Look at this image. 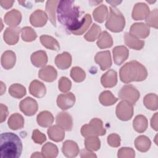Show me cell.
Returning a JSON list of instances; mask_svg holds the SVG:
<instances>
[{
	"instance_id": "obj_1",
	"label": "cell",
	"mask_w": 158,
	"mask_h": 158,
	"mask_svg": "<svg viewBox=\"0 0 158 158\" xmlns=\"http://www.w3.org/2000/svg\"><path fill=\"white\" fill-rule=\"evenodd\" d=\"M56 12L58 21L72 34L78 31L82 27L84 19H80V7L73 1H59Z\"/></svg>"
},
{
	"instance_id": "obj_2",
	"label": "cell",
	"mask_w": 158,
	"mask_h": 158,
	"mask_svg": "<svg viewBox=\"0 0 158 158\" xmlns=\"http://www.w3.org/2000/svg\"><path fill=\"white\" fill-rule=\"evenodd\" d=\"M22 143L14 133H3L0 136L1 158H19L22 152Z\"/></svg>"
},
{
	"instance_id": "obj_3",
	"label": "cell",
	"mask_w": 158,
	"mask_h": 158,
	"mask_svg": "<svg viewBox=\"0 0 158 158\" xmlns=\"http://www.w3.org/2000/svg\"><path fill=\"white\" fill-rule=\"evenodd\" d=\"M120 80L125 83L132 81H141L148 77L145 67L136 60H131L125 64L120 69Z\"/></svg>"
},
{
	"instance_id": "obj_4",
	"label": "cell",
	"mask_w": 158,
	"mask_h": 158,
	"mask_svg": "<svg viewBox=\"0 0 158 158\" xmlns=\"http://www.w3.org/2000/svg\"><path fill=\"white\" fill-rule=\"evenodd\" d=\"M109 14L107 18L106 27L112 32L122 31L125 25V20L121 12L115 7H109Z\"/></svg>"
},
{
	"instance_id": "obj_5",
	"label": "cell",
	"mask_w": 158,
	"mask_h": 158,
	"mask_svg": "<svg viewBox=\"0 0 158 158\" xmlns=\"http://www.w3.org/2000/svg\"><path fill=\"white\" fill-rule=\"evenodd\" d=\"M106 132L102 120L98 118H93L89 123L83 125L81 128V135L85 138L103 136L106 134Z\"/></svg>"
},
{
	"instance_id": "obj_6",
	"label": "cell",
	"mask_w": 158,
	"mask_h": 158,
	"mask_svg": "<svg viewBox=\"0 0 158 158\" xmlns=\"http://www.w3.org/2000/svg\"><path fill=\"white\" fill-rule=\"evenodd\" d=\"M118 98L134 105L139 99L140 94L136 88L131 85H126L122 87L118 94Z\"/></svg>"
},
{
	"instance_id": "obj_7",
	"label": "cell",
	"mask_w": 158,
	"mask_h": 158,
	"mask_svg": "<svg viewBox=\"0 0 158 158\" xmlns=\"http://www.w3.org/2000/svg\"><path fill=\"white\" fill-rule=\"evenodd\" d=\"M116 115L122 121L130 120L133 115V107L130 103L125 101H120L116 107Z\"/></svg>"
},
{
	"instance_id": "obj_8",
	"label": "cell",
	"mask_w": 158,
	"mask_h": 158,
	"mask_svg": "<svg viewBox=\"0 0 158 158\" xmlns=\"http://www.w3.org/2000/svg\"><path fill=\"white\" fill-rule=\"evenodd\" d=\"M19 108L25 115L32 116L37 112L38 106L36 100L32 98L27 97L20 101Z\"/></svg>"
},
{
	"instance_id": "obj_9",
	"label": "cell",
	"mask_w": 158,
	"mask_h": 158,
	"mask_svg": "<svg viewBox=\"0 0 158 158\" xmlns=\"http://www.w3.org/2000/svg\"><path fill=\"white\" fill-rule=\"evenodd\" d=\"M75 102V97L71 93L60 94L57 96V104L62 110H67L73 106Z\"/></svg>"
},
{
	"instance_id": "obj_10",
	"label": "cell",
	"mask_w": 158,
	"mask_h": 158,
	"mask_svg": "<svg viewBox=\"0 0 158 158\" xmlns=\"http://www.w3.org/2000/svg\"><path fill=\"white\" fill-rule=\"evenodd\" d=\"M150 29L149 27L142 22L133 23L130 29V33L137 38H146L149 36Z\"/></svg>"
},
{
	"instance_id": "obj_11",
	"label": "cell",
	"mask_w": 158,
	"mask_h": 158,
	"mask_svg": "<svg viewBox=\"0 0 158 158\" xmlns=\"http://www.w3.org/2000/svg\"><path fill=\"white\" fill-rule=\"evenodd\" d=\"M149 13V7L146 4L138 2L133 9L131 17L135 20H142L146 19Z\"/></svg>"
},
{
	"instance_id": "obj_12",
	"label": "cell",
	"mask_w": 158,
	"mask_h": 158,
	"mask_svg": "<svg viewBox=\"0 0 158 158\" xmlns=\"http://www.w3.org/2000/svg\"><path fill=\"white\" fill-rule=\"evenodd\" d=\"M95 62L100 66L102 70L109 69L112 65V59L109 51H104L98 52L94 57Z\"/></svg>"
},
{
	"instance_id": "obj_13",
	"label": "cell",
	"mask_w": 158,
	"mask_h": 158,
	"mask_svg": "<svg viewBox=\"0 0 158 158\" xmlns=\"http://www.w3.org/2000/svg\"><path fill=\"white\" fill-rule=\"evenodd\" d=\"M48 19V15L44 11L41 9H37L31 14L30 22L35 27H41L45 25Z\"/></svg>"
},
{
	"instance_id": "obj_14",
	"label": "cell",
	"mask_w": 158,
	"mask_h": 158,
	"mask_svg": "<svg viewBox=\"0 0 158 158\" xmlns=\"http://www.w3.org/2000/svg\"><path fill=\"white\" fill-rule=\"evenodd\" d=\"M114 63L120 65L122 64L128 57L129 51L125 46H115L112 51Z\"/></svg>"
},
{
	"instance_id": "obj_15",
	"label": "cell",
	"mask_w": 158,
	"mask_h": 158,
	"mask_svg": "<svg viewBox=\"0 0 158 158\" xmlns=\"http://www.w3.org/2000/svg\"><path fill=\"white\" fill-rule=\"evenodd\" d=\"M56 124L66 131H70L73 127V120L71 115L65 112H59L56 117Z\"/></svg>"
},
{
	"instance_id": "obj_16",
	"label": "cell",
	"mask_w": 158,
	"mask_h": 158,
	"mask_svg": "<svg viewBox=\"0 0 158 158\" xmlns=\"http://www.w3.org/2000/svg\"><path fill=\"white\" fill-rule=\"evenodd\" d=\"M20 31L19 27H7L3 35L4 41L9 45L15 44L19 41Z\"/></svg>"
},
{
	"instance_id": "obj_17",
	"label": "cell",
	"mask_w": 158,
	"mask_h": 158,
	"mask_svg": "<svg viewBox=\"0 0 158 158\" xmlns=\"http://www.w3.org/2000/svg\"><path fill=\"white\" fill-rule=\"evenodd\" d=\"M4 22L10 27H17L22 20V14L17 9H12L7 12L4 17Z\"/></svg>"
},
{
	"instance_id": "obj_18",
	"label": "cell",
	"mask_w": 158,
	"mask_h": 158,
	"mask_svg": "<svg viewBox=\"0 0 158 158\" xmlns=\"http://www.w3.org/2000/svg\"><path fill=\"white\" fill-rule=\"evenodd\" d=\"M38 77L45 81L52 82L57 78V72L52 66L46 65L39 70Z\"/></svg>"
},
{
	"instance_id": "obj_19",
	"label": "cell",
	"mask_w": 158,
	"mask_h": 158,
	"mask_svg": "<svg viewBox=\"0 0 158 158\" xmlns=\"http://www.w3.org/2000/svg\"><path fill=\"white\" fill-rule=\"evenodd\" d=\"M102 85L105 88H112L117 83V73L115 70L110 69L103 74L101 78Z\"/></svg>"
},
{
	"instance_id": "obj_20",
	"label": "cell",
	"mask_w": 158,
	"mask_h": 158,
	"mask_svg": "<svg viewBox=\"0 0 158 158\" xmlns=\"http://www.w3.org/2000/svg\"><path fill=\"white\" fill-rule=\"evenodd\" d=\"M62 151L67 157H74L79 153L78 144L72 140H66L62 144Z\"/></svg>"
},
{
	"instance_id": "obj_21",
	"label": "cell",
	"mask_w": 158,
	"mask_h": 158,
	"mask_svg": "<svg viewBox=\"0 0 158 158\" xmlns=\"http://www.w3.org/2000/svg\"><path fill=\"white\" fill-rule=\"evenodd\" d=\"M29 91L33 96L41 98L45 95L46 93V88L42 82L37 80H35L32 81L30 85Z\"/></svg>"
},
{
	"instance_id": "obj_22",
	"label": "cell",
	"mask_w": 158,
	"mask_h": 158,
	"mask_svg": "<svg viewBox=\"0 0 158 158\" xmlns=\"http://www.w3.org/2000/svg\"><path fill=\"white\" fill-rule=\"evenodd\" d=\"M16 62L15 54L10 50L6 51L1 56V63L2 67L6 70L10 69L14 67Z\"/></svg>"
},
{
	"instance_id": "obj_23",
	"label": "cell",
	"mask_w": 158,
	"mask_h": 158,
	"mask_svg": "<svg viewBox=\"0 0 158 158\" xmlns=\"http://www.w3.org/2000/svg\"><path fill=\"white\" fill-rule=\"evenodd\" d=\"M124 41L125 44L128 48L135 50H141L144 46V41L143 40L135 37L128 32L125 33Z\"/></svg>"
},
{
	"instance_id": "obj_24",
	"label": "cell",
	"mask_w": 158,
	"mask_h": 158,
	"mask_svg": "<svg viewBox=\"0 0 158 158\" xmlns=\"http://www.w3.org/2000/svg\"><path fill=\"white\" fill-rule=\"evenodd\" d=\"M55 64L61 70L67 69L72 64V56L69 52H64L56 57Z\"/></svg>"
},
{
	"instance_id": "obj_25",
	"label": "cell",
	"mask_w": 158,
	"mask_h": 158,
	"mask_svg": "<svg viewBox=\"0 0 158 158\" xmlns=\"http://www.w3.org/2000/svg\"><path fill=\"white\" fill-rule=\"evenodd\" d=\"M31 61L33 65L36 67L44 66L48 62V56L44 51H37L31 56Z\"/></svg>"
},
{
	"instance_id": "obj_26",
	"label": "cell",
	"mask_w": 158,
	"mask_h": 158,
	"mask_svg": "<svg viewBox=\"0 0 158 158\" xmlns=\"http://www.w3.org/2000/svg\"><path fill=\"white\" fill-rule=\"evenodd\" d=\"M48 135L51 140L56 142L62 141L65 137L64 130L57 125L49 127L48 129Z\"/></svg>"
},
{
	"instance_id": "obj_27",
	"label": "cell",
	"mask_w": 158,
	"mask_h": 158,
	"mask_svg": "<svg viewBox=\"0 0 158 158\" xmlns=\"http://www.w3.org/2000/svg\"><path fill=\"white\" fill-rule=\"evenodd\" d=\"M7 123L9 127L13 130L21 129L24 126V118L20 114L14 113L9 118Z\"/></svg>"
},
{
	"instance_id": "obj_28",
	"label": "cell",
	"mask_w": 158,
	"mask_h": 158,
	"mask_svg": "<svg viewBox=\"0 0 158 158\" xmlns=\"http://www.w3.org/2000/svg\"><path fill=\"white\" fill-rule=\"evenodd\" d=\"M36 120L40 126L42 127H48L52 124L54 117L50 112L44 110L38 114Z\"/></svg>"
},
{
	"instance_id": "obj_29",
	"label": "cell",
	"mask_w": 158,
	"mask_h": 158,
	"mask_svg": "<svg viewBox=\"0 0 158 158\" xmlns=\"http://www.w3.org/2000/svg\"><path fill=\"white\" fill-rule=\"evenodd\" d=\"M151 145V140L148 137L144 135H141L138 136L135 140V146L137 150L140 152H147Z\"/></svg>"
},
{
	"instance_id": "obj_30",
	"label": "cell",
	"mask_w": 158,
	"mask_h": 158,
	"mask_svg": "<svg viewBox=\"0 0 158 158\" xmlns=\"http://www.w3.org/2000/svg\"><path fill=\"white\" fill-rule=\"evenodd\" d=\"M109 12L106 6L101 4L97 7L93 12L94 20L99 23H102L108 17Z\"/></svg>"
},
{
	"instance_id": "obj_31",
	"label": "cell",
	"mask_w": 158,
	"mask_h": 158,
	"mask_svg": "<svg viewBox=\"0 0 158 158\" xmlns=\"http://www.w3.org/2000/svg\"><path fill=\"white\" fill-rule=\"evenodd\" d=\"M148 119L143 115H138L133 122V127L135 131L138 133H143L148 128Z\"/></svg>"
},
{
	"instance_id": "obj_32",
	"label": "cell",
	"mask_w": 158,
	"mask_h": 158,
	"mask_svg": "<svg viewBox=\"0 0 158 158\" xmlns=\"http://www.w3.org/2000/svg\"><path fill=\"white\" fill-rule=\"evenodd\" d=\"M40 39L43 46L48 49L54 51H58L60 49L58 41L51 36L43 35L40 36Z\"/></svg>"
},
{
	"instance_id": "obj_33",
	"label": "cell",
	"mask_w": 158,
	"mask_h": 158,
	"mask_svg": "<svg viewBox=\"0 0 158 158\" xmlns=\"http://www.w3.org/2000/svg\"><path fill=\"white\" fill-rule=\"evenodd\" d=\"M59 1H48L46 4V10L48 14V17L49 20L54 26L56 27V11L57 6Z\"/></svg>"
},
{
	"instance_id": "obj_34",
	"label": "cell",
	"mask_w": 158,
	"mask_h": 158,
	"mask_svg": "<svg viewBox=\"0 0 158 158\" xmlns=\"http://www.w3.org/2000/svg\"><path fill=\"white\" fill-rule=\"evenodd\" d=\"M96 44L101 49L110 48L113 44V40L110 35L107 31H104L101 33Z\"/></svg>"
},
{
	"instance_id": "obj_35",
	"label": "cell",
	"mask_w": 158,
	"mask_h": 158,
	"mask_svg": "<svg viewBox=\"0 0 158 158\" xmlns=\"http://www.w3.org/2000/svg\"><path fill=\"white\" fill-rule=\"evenodd\" d=\"M41 154L43 157L54 158L58 154L57 147L52 143H46L41 149Z\"/></svg>"
},
{
	"instance_id": "obj_36",
	"label": "cell",
	"mask_w": 158,
	"mask_h": 158,
	"mask_svg": "<svg viewBox=\"0 0 158 158\" xmlns=\"http://www.w3.org/2000/svg\"><path fill=\"white\" fill-rule=\"evenodd\" d=\"M118 99L115 98L110 91H102L99 96V100L101 104L106 106L114 104Z\"/></svg>"
},
{
	"instance_id": "obj_37",
	"label": "cell",
	"mask_w": 158,
	"mask_h": 158,
	"mask_svg": "<svg viewBox=\"0 0 158 158\" xmlns=\"http://www.w3.org/2000/svg\"><path fill=\"white\" fill-rule=\"evenodd\" d=\"M25 88L19 83L12 84L9 88V93L10 96L15 98L20 99L26 94Z\"/></svg>"
},
{
	"instance_id": "obj_38",
	"label": "cell",
	"mask_w": 158,
	"mask_h": 158,
	"mask_svg": "<svg viewBox=\"0 0 158 158\" xmlns=\"http://www.w3.org/2000/svg\"><path fill=\"white\" fill-rule=\"evenodd\" d=\"M101 33V28L96 23H94L88 31L84 35L85 39L88 41H94Z\"/></svg>"
},
{
	"instance_id": "obj_39",
	"label": "cell",
	"mask_w": 158,
	"mask_h": 158,
	"mask_svg": "<svg viewBox=\"0 0 158 158\" xmlns=\"http://www.w3.org/2000/svg\"><path fill=\"white\" fill-rule=\"evenodd\" d=\"M85 146L86 149L89 151H96L99 149L101 141L98 136H88L85 138Z\"/></svg>"
},
{
	"instance_id": "obj_40",
	"label": "cell",
	"mask_w": 158,
	"mask_h": 158,
	"mask_svg": "<svg viewBox=\"0 0 158 158\" xmlns=\"http://www.w3.org/2000/svg\"><path fill=\"white\" fill-rule=\"evenodd\" d=\"M143 103L146 108L151 110L157 109V96L154 93L146 94L143 99Z\"/></svg>"
},
{
	"instance_id": "obj_41",
	"label": "cell",
	"mask_w": 158,
	"mask_h": 158,
	"mask_svg": "<svg viewBox=\"0 0 158 158\" xmlns=\"http://www.w3.org/2000/svg\"><path fill=\"white\" fill-rule=\"evenodd\" d=\"M21 36L22 39L24 41L31 42L34 40L37 37V35L35 30L30 27H25L21 29Z\"/></svg>"
},
{
	"instance_id": "obj_42",
	"label": "cell",
	"mask_w": 158,
	"mask_h": 158,
	"mask_svg": "<svg viewBox=\"0 0 158 158\" xmlns=\"http://www.w3.org/2000/svg\"><path fill=\"white\" fill-rule=\"evenodd\" d=\"M70 77L75 82H81L83 81L85 77V72L79 67H74L71 69Z\"/></svg>"
},
{
	"instance_id": "obj_43",
	"label": "cell",
	"mask_w": 158,
	"mask_h": 158,
	"mask_svg": "<svg viewBox=\"0 0 158 158\" xmlns=\"http://www.w3.org/2000/svg\"><path fill=\"white\" fill-rule=\"evenodd\" d=\"M148 26L157 28V9H155L151 11L146 19Z\"/></svg>"
},
{
	"instance_id": "obj_44",
	"label": "cell",
	"mask_w": 158,
	"mask_h": 158,
	"mask_svg": "<svg viewBox=\"0 0 158 158\" xmlns=\"http://www.w3.org/2000/svg\"><path fill=\"white\" fill-rule=\"evenodd\" d=\"M72 86L71 81L65 77H62L59 80V89L63 93L68 92Z\"/></svg>"
},
{
	"instance_id": "obj_45",
	"label": "cell",
	"mask_w": 158,
	"mask_h": 158,
	"mask_svg": "<svg viewBox=\"0 0 158 158\" xmlns=\"http://www.w3.org/2000/svg\"><path fill=\"white\" fill-rule=\"evenodd\" d=\"M117 156L119 158H133L135 157V153L132 148L124 147L118 150Z\"/></svg>"
},
{
	"instance_id": "obj_46",
	"label": "cell",
	"mask_w": 158,
	"mask_h": 158,
	"mask_svg": "<svg viewBox=\"0 0 158 158\" xmlns=\"http://www.w3.org/2000/svg\"><path fill=\"white\" fill-rule=\"evenodd\" d=\"M121 139L118 135L112 133L107 137V143L109 146L114 148H117L120 145Z\"/></svg>"
},
{
	"instance_id": "obj_47",
	"label": "cell",
	"mask_w": 158,
	"mask_h": 158,
	"mask_svg": "<svg viewBox=\"0 0 158 158\" xmlns=\"http://www.w3.org/2000/svg\"><path fill=\"white\" fill-rule=\"evenodd\" d=\"M31 138L35 143L40 144H43L46 140L45 135L40 131L38 130H34L33 131Z\"/></svg>"
},
{
	"instance_id": "obj_48",
	"label": "cell",
	"mask_w": 158,
	"mask_h": 158,
	"mask_svg": "<svg viewBox=\"0 0 158 158\" xmlns=\"http://www.w3.org/2000/svg\"><path fill=\"white\" fill-rule=\"evenodd\" d=\"M0 110H1V118H0V122L2 123L6 119L8 115V109L6 106L3 104H0Z\"/></svg>"
},
{
	"instance_id": "obj_49",
	"label": "cell",
	"mask_w": 158,
	"mask_h": 158,
	"mask_svg": "<svg viewBox=\"0 0 158 158\" xmlns=\"http://www.w3.org/2000/svg\"><path fill=\"white\" fill-rule=\"evenodd\" d=\"M81 157H96V155L87 149H83L80 152Z\"/></svg>"
},
{
	"instance_id": "obj_50",
	"label": "cell",
	"mask_w": 158,
	"mask_h": 158,
	"mask_svg": "<svg viewBox=\"0 0 158 158\" xmlns=\"http://www.w3.org/2000/svg\"><path fill=\"white\" fill-rule=\"evenodd\" d=\"M157 112L155 113L154 115L152 117L151 120V127L155 130L157 131Z\"/></svg>"
},
{
	"instance_id": "obj_51",
	"label": "cell",
	"mask_w": 158,
	"mask_h": 158,
	"mask_svg": "<svg viewBox=\"0 0 158 158\" xmlns=\"http://www.w3.org/2000/svg\"><path fill=\"white\" fill-rule=\"evenodd\" d=\"M14 1H1L0 3L1 6L6 9H8L9 8H10L13 4H14Z\"/></svg>"
},
{
	"instance_id": "obj_52",
	"label": "cell",
	"mask_w": 158,
	"mask_h": 158,
	"mask_svg": "<svg viewBox=\"0 0 158 158\" xmlns=\"http://www.w3.org/2000/svg\"><path fill=\"white\" fill-rule=\"evenodd\" d=\"M31 157L33 158V157H43L42 154L40 152H34L31 156Z\"/></svg>"
},
{
	"instance_id": "obj_53",
	"label": "cell",
	"mask_w": 158,
	"mask_h": 158,
	"mask_svg": "<svg viewBox=\"0 0 158 158\" xmlns=\"http://www.w3.org/2000/svg\"><path fill=\"white\" fill-rule=\"evenodd\" d=\"M1 95H2L3 93L6 91V86L4 84V83L2 81H1Z\"/></svg>"
},
{
	"instance_id": "obj_54",
	"label": "cell",
	"mask_w": 158,
	"mask_h": 158,
	"mask_svg": "<svg viewBox=\"0 0 158 158\" xmlns=\"http://www.w3.org/2000/svg\"><path fill=\"white\" fill-rule=\"evenodd\" d=\"M106 2H107V3H109V4H110L112 6H117L118 4H119L120 3H121L122 2V1H106Z\"/></svg>"
}]
</instances>
